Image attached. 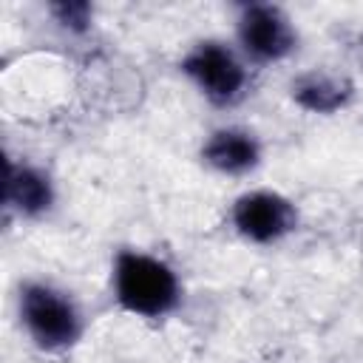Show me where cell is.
<instances>
[{"mask_svg": "<svg viewBox=\"0 0 363 363\" xmlns=\"http://www.w3.org/2000/svg\"><path fill=\"white\" fill-rule=\"evenodd\" d=\"M54 182L51 176L28 162H6L3 176V204L6 210L23 216V218H40L54 207Z\"/></svg>", "mask_w": 363, "mask_h": 363, "instance_id": "52a82bcc", "label": "cell"}, {"mask_svg": "<svg viewBox=\"0 0 363 363\" xmlns=\"http://www.w3.org/2000/svg\"><path fill=\"white\" fill-rule=\"evenodd\" d=\"M230 221L244 241L269 247L298 230V207L278 190H247L233 201Z\"/></svg>", "mask_w": 363, "mask_h": 363, "instance_id": "5b68a950", "label": "cell"}, {"mask_svg": "<svg viewBox=\"0 0 363 363\" xmlns=\"http://www.w3.org/2000/svg\"><path fill=\"white\" fill-rule=\"evenodd\" d=\"M113 301L122 312L136 318H164L182 303V284L176 269L150 252L119 250L111 267Z\"/></svg>", "mask_w": 363, "mask_h": 363, "instance_id": "6da1fadb", "label": "cell"}, {"mask_svg": "<svg viewBox=\"0 0 363 363\" xmlns=\"http://www.w3.org/2000/svg\"><path fill=\"white\" fill-rule=\"evenodd\" d=\"M289 94L295 99V105H301L309 113H337L340 108L349 105L354 88L346 77L340 74H329V71H306L301 77L292 79Z\"/></svg>", "mask_w": 363, "mask_h": 363, "instance_id": "ba28073f", "label": "cell"}, {"mask_svg": "<svg viewBox=\"0 0 363 363\" xmlns=\"http://www.w3.org/2000/svg\"><path fill=\"white\" fill-rule=\"evenodd\" d=\"M182 74L190 85L218 108H230L244 99L250 88V71L241 51L221 40H201L182 57Z\"/></svg>", "mask_w": 363, "mask_h": 363, "instance_id": "3957f363", "label": "cell"}, {"mask_svg": "<svg viewBox=\"0 0 363 363\" xmlns=\"http://www.w3.org/2000/svg\"><path fill=\"white\" fill-rule=\"evenodd\" d=\"M17 315L31 343L43 352H65L77 346L85 332V315L79 303L71 298V292L48 281L20 284Z\"/></svg>", "mask_w": 363, "mask_h": 363, "instance_id": "7a4b0ae2", "label": "cell"}, {"mask_svg": "<svg viewBox=\"0 0 363 363\" xmlns=\"http://www.w3.org/2000/svg\"><path fill=\"white\" fill-rule=\"evenodd\" d=\"M235 40L244 60L269 65L286 60L298 48V31L284 9L272 3H247L238 9Z\"/></svg>", "mask_w": 363, "mask_h": 363, "instance_id": "277c9868", "label": "cell"}, {"mask_svg": "<svg viewBox=\"0 0 363 363\" xmlns=\"http://www.w3.org/2000/svg\"><path fill=\"white\" fill-rule=\"evenodd\" d=\"M264 159L261 139L241 125L216 128L201 145V162L221 176H247Z\"/></svg>", "mask_w": 363, "mask_h": 363, "instance_id": "8992f818", "label": "cell"}, {"mask_svg": "<svg viewBox=\"0 0 363 363\" xmlns=\"http://www.w3.org/2000/svg\"><path fill=\"white\" fill-rule=\"evenodd\" d=\"M51 11H54L57 23L65 26L68 31L82 34L91 26V6L88 3H57V6H51Z\"/></svg>", "mask_w": 363, "mask_h": 363, "instance_id": "9c48e42d", "label": "cell"}]
</instances>
